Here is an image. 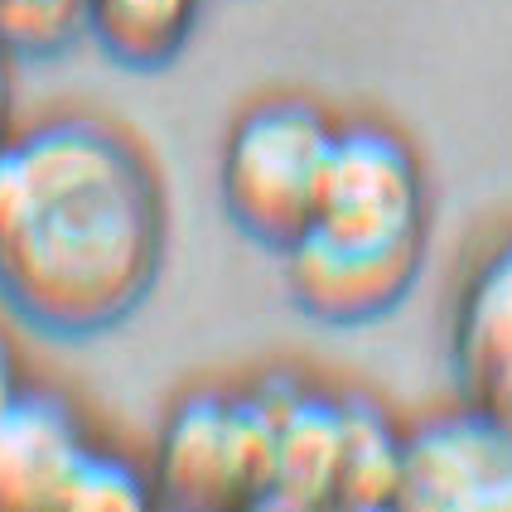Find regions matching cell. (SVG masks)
<instances>
[{
    "mask_svg": "<svg viewBox=\"0 0 512 512\" xmlns=\"http://www.w3.org/2000/svg\"><path fill=\"white\" fill-rule=\"evenodd\" d=\"M165 261V199L141 145L97 116L0 141V305L54 339L141 310Z\"/></svg>",
    "mask_w": 512,
    "mask_h": 512,
    "instance_id": "1",
    "label": "cell"
},
{
    "mask_svg": "<svg viewBox=\"0 0 512 512\" xmlns=\"http://www.w3.org/2000/svg\"><path fill=\"white\" fill-rule=\"evenodd\" d=\"M334 141V121L310 97H261L232 121L218 194L252 242L285 252L314 223L319 179Z\"/></svg>",
    "mask_w": 512,
    "mask_h": 512,
    "instance_id": "2",
    "label": "cell"
},
{
    "mask_svg": "<svg viewBox=\"0 0 512 512\" xmlns=\"http://www.w3.org/2000/svg\"><path fill=\"white\" fill-rule=\"evenodd\" d=\"M276 455V392L271 382L247 392L199 387L179 397L155 440L150 484L174 508H232L261 503Z\"/></svg>",
    "mask_w": 512,
    "mask_h": 512,
    "instance_id": "3",
    "label": "cell"
},
{
    "mask_svg": "<svg viewBox=\"0 0 512 512\" xmlns=\"http://www.w3.org/2000/svg\"><path fill=\"white\" fill-rule=\"evenodd\" d=\"M314 232L387 247L426 237V174L416 150L382 121H334Z\"/></svg>",
    "mask_w": 512,
    "mask_h": 512,
    "instance_id": "4",
    "label": "cell"
},
{
    "mask_svg": "<svg viewBox=\"0 0 512 512\" xmlns=\"http://www.w3.org/2000/svg\"><path fill=\"white\" fill-rule=\"evenodd\" d=\"M406 508H512V421L484 406L430 416L406 430Z\"/></svg>",
    "mask_w": 512,
    "mask_h": 512,
    "instance_id": "5",
    "label": "cell"
},
{
    "mask_svg": "<svg viewBox=\"0 0 512 512\" xmlns=\"http://www.w3.org/2000/svg\"><path fill=\"white\" fill-rule=\"evenodd\" d=\"M285 285L290 300L319 324H368L397 310L406 290L421 276V242H387V247H363V242H339L329 232L305 228L285 247Z\"/></svg>",
    "mask_w": 512,
    "mask_h": 512,
    "instance_id": "6",
    "label": "cell"
},
{
    "mask_svg": "<svg viewBox=\"0 0 512 512\" xmlns=\"http://www.w3.org/2000/svg\"><path fill=\"white\" fill-rule=\"evenodd\" d=\"M92 435L78 406L54 387H20L0 411V508H58L73 464L83 459Z\"/></svg>",
    "mask_w": 512,
    "mask_h": 512,
    "instance_id": "7",
    "label": "cell"
},
{
    "mask_svg": "<svg viewBox=\"0 0 512 512\" xmlns=\"http://www.w3.org/2000/svg\"><path fill=\"white\" fill-rule=\"evenodd\" d=\"M271 392H276V455H271V484L261 503L266 508L334 503L343 445L339 392H319L285 377H271Z\"/></svg>",
    "mask_w": 512,
    "mask_h": 512,
    "instance_id": "8",
    "label": "cell"
},
{
    "mask_svg": "<svg viewBox=\"0 0 512 512\" xmlns=\"http://www.w3.org/2000/svg\"><path fill=\"white\" fill-rule=\"evenodd\" d=\"M455 368L474 406L512 421V242L488 256L459 295Z\"/></svg>",
    "mask_w": 512,
    "mask_h": 512,
    "instance_id": "9",
    "label": "cell"
},
{
    "mask_svg": "<svg viewBox=\"0 0 512 512\" xmlns=\"http://www.w3.org/2000/svg\"><path fill=\"white\" fill-rule=\"evenodd\" d=\"M343 445L334 503L343 508H382L401 498V464H406V430L363 392H339Z\"/></svg>",
    "mask_w": 512,
    "mask_h": 512,
    "instance_id": "10",
    "label": "cell"
},
{
    "mask_svg": "<svg viewBox=\"0 0 512 512\" xmlns=\"http://www.w3.org/2000/svg\"><path fill=\"white\" fill-rule=\"evenodd\" d=\"M203 0H92L87 34L126 68L170 63L199 25Z\"/></svg>",
    "mask_w": 512,
    "mask_h": 512,
    "instance_id": "11",
    "label": "cell"
},
{
    "mask_svg": "<svg viewBox=\"0 0 512 512\" xmlns=\"http://www.w3.org/2000/svg\"><path fill=\"white\" fill-rule=\"evenodd\" d=\"M92 0H0V49L10 58H58L87 39Z\"/></svg>",
    "mask_w": 512,
    "mask_h": 512,
    "instance_id": "12",
    "label": "cell"
},
{
    "mask_svg": "<svg viewBox=\"0 0 512 512\" xmlns=\"http://www.w3.org/2000/svg\"><path fill=\"white\" fill-rule=\"evenodd\" d=\"M155 503V484L150 474L136 469L126 455H116L107 445H87L83 459L73 464L58 508H145Z\"/></svg>",
    "mask_w": 512,
    "mask_h": 512,
    "instance_id": "13",
    "label": "cell"
},
{
    "mask_svg": "<svg viewBox=\"0 0 512 512\" xmlns=\"http://www.w3.org/2000/svg\"><path fill=\"white\" fill-rule=\"evenodd\" d=\"M25 387V372H20V353H15V343L10 334L0 329V411L15 401V392Z\"/></svg>",
    "mask_w": 512,
    "mask_h": 512,
    "instance_id": "14",
    "label": "cell"
},
{
    "mask_svg": "<svg viewBox=\"0 0 512 512\" xmlns=\"http://www.w3.org/2000/svg\"><path fill=\"white\" fill-rule=\"evenodd\" d=\"M10 116H15V78H10V54L0 49V141L15 131Z\"/></svg>",
    "mask_w": 512,
    "mask_h": 512,
    "instance_id": "15",
    "label": "cell"
}]
</instances>
